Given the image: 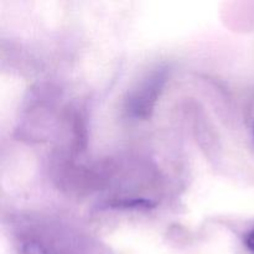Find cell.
<instances>
[{
    "label": "cell",
    "mask_w": 254,
    "mask_h": 254,
    "mask_svg": "<svg viewBox=\"0 0 254 254\" xmlns=\"http://www.w3.org/2000/svg\"><path fill=\"white\" fill-rule=\"evenodd\" d=\"M168 69L158 67L146 74L135 88H133L127 99V112L133 118L145 119L150 116L155 107L158 97L160 96L166 82Z\"/></svg>",
    "instance_id": "cell-1"
},
{
    "label": "cell",
    "mask_w": 254,
    "mask_h": 254,
    "mask_svg": "<svg viewBox=\"0 0 254 254\" xmlns=\"http://www.w3.org/2000/svg\"><path fill=\"white\" fill-rule=\"evenodd\" d=\"M25 254H44L41 252V251L39 250V248H36V247H29L26 250V253Z\"/></svg>",
    "instance_id": "cell-3"
},
{
    "label": "cell",
    "mask_w": 254,
    "mask_h": 254,
    "mask_svg": "<svg viewBox=\"0 0 254 254\" xmlns=\"http://www.w3.org/2000/svg\"><path fill=\"white\" fill-rule=\"evenodd\" d=\"M253 138H254V127H253Z\"/></svg>",
    "instance_id": "cell-4"
},
{
    "label": "cell",
    "mask_w": 254,
    "mask_h": 254,
    "mask_svg": "<svg viewBox=\"0 0 254 254\" xmlns=\"http://www.w3.org/2000/svg\"><path fill=\"white\" fill-rule=\"evenodd\" d=\"M243 243H245L246 248L254 254V228L248 231V232L243 236Z\"/></svg>",
    "instance_id": "cell-2"
}]
</instances>
